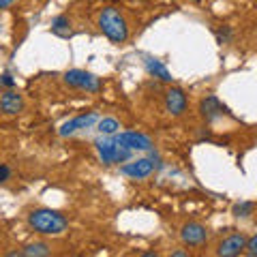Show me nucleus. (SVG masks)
Returning a JSON list of instances; mask_svg holds the SVG:
<instances>
[{
	"instance_id": "nucleus-15",
	"label": "nucleus",
	"mask_w": 257,
	"mask_h": 257,
	"mask_svg": "<svg viewBox=\"0 0 257 257\" xmlns=\"http://www.w3.org/2000/svg\"><path fill=\"white\" fill-rule=\"evenodd\" d=\"M71 20L67 15H56L54 22H52V35L60 37V39H69L71 37Z\"/></svg>"
},
{
	"instance_id": "nucleus-23",
	"label": "nucleus",
	"mask_w": 257,
	"mask_h": 257,
	"mask_svg": "<svg viewBox=\"0 0 257 257\" xmlns=\"http://www.w3.org/2000/svg\"><path fill=\"white\" fill-rule=\"evenodd\" d=\"M187 251H172V257H187Z\"/></svg>"
},
{
	"instance_id": "nucleus-1",
	"label": "nucleus",
	"mask_w": 257,
	"mask_h": 257,
	"mask_svg": "<svg viewBox=\"0 0 257 257\" xmlns=\"http://www.w3.org/2000/svg\"><path fill=\"white\" fill-rule=\"evenodd\" d=\"M28 225L41 236H60L69 227V219L52 208H37L28 214Z\"/></svg>"
},
{
	"instance_id": "nucleus-2",
	"label": "nucleus",
	"mask_w": 257,
	"mask_h": 257,
	"mask_svg": "<svg viewBox=\"0 0 257 257\" xmlns=\"http://www.w3.org/2000/svg\"><path fill=\"white\" fill-rule=\"evenodd\" d=\"M99 28L101 32L105 35L111 43H124L128 39V26H126V20L122 18L116 7H105L101 13H99Z\"/></svg>"
},
{
	"instance_id": "nucleus-21",
	"label": "nucleus",
	"mask_w": 257,
	"mask_h": 257,
	"mask_svg": "<svg viewBox=\"0 0 257 257\" xmlns=\"http://www.w3.org/2000/svg\"><path fill=\"white\" fill-rule=\"evenodd\" d=\"M246 251H248V255L257 257V236H253L251 240H246Z\"/></svg>"
},
{
	"instance_id": "nucleus-6",
	"label": "nucleus",
	"mask_w": 257,
	"mask_h": 257,
	"mask_svg": "<svg viewBox=\"0 0 257 257\" xmlns=\"http://www.w3.org/2000/svg\"><path fill=\"white\" fill-rule=\"evenodd\" d=\"M114 140L118 144H122V146H126L128 150H142L146 152L152 148V140L148 138V135L144 133H138V131H126V133H116Z\"/></svg>"
},
{
	"instance_id": "nucleus-22",
	"label": "nucleus",
	"mask_w": 257,
	"mask_h": 257,
	"mask_svg": "<svg viewBox=\"0 0 257 257\" xmlns=\"http://www.w3.org/2000/svg\"><path fill=\"white\" fill-rule=\"evenodd\" d=\"M15 0H0V9H7V7H11Z\"/></svg>"
},
{
	"instance_id": "nucleus-9",
	"label": "nucleus",
	"mask_w": 257,
	"mask_h": 257,
	"mask_svg": "<svg viewBox=\"0 0 257 257\" xmlns=\"http://www.w3.org/2000/svg\"><path fill=\"white\" fill-rule=\"evenodd\" d=\"M180 238H182V242L189 246H202L208 240V231L202 223H187V225H182V229H180Z\"/></svg>"
},
{
	"instance_id": "nucleus-14",
	"label": "nucleus",
	"mask_w": 257,
	"mask_h": 257,
	"mask_svg": "<svg viewBox=\"0 0 257 257\" xmlns=\"http://www.w3.org/2000/svg\"><path fill=\"white\" fill-rule=\"evenodd\" d=\"M50 253H52L50 244H45V242H35V244L24 246L22 251L11 253V255H13V257H15V255H20V257H45V255H50Z\"/></svg>"
},
{
	"instance_id": "nucleus-7",
	"label": "nucleus",
	"mask_w": 257,
	"mask_h": 257,
	"mask_svg": "<svg viewBox=\"0 0 257 257\" xmlns=\"http://www.w3.org/2000/svg\"><path fill=\"white\" fill-rule=\"evenodd\" d=\"M96 120H99V114L96 111H86V114H79L77 118H73V120H69V122H64L62 126H60V135L62 138H69V135H73V133H77V131H82V128H90Z\"/></svg>"
},
{
	"instance_id": "nucleus-18",
	"label": "nucleus",
	"mask_w": 257,
	"mask_h": 257,
	"mask_svg": "<svg viewBox=\"0 0 257 257\" xmlns=\"http://www.w3.org/2000/svg\"><path fill=\"white\" fill-rule=\"evenodd\" d=\"M231 37H234V32H231V28H227V26H225L223 30H216V41H219L221 45L223 43H229Z\"/></svg>"
},
{
	"instance_id": "nucleus-8",
	"label": "nucleus",
	"mask_w": 257,
	"mask_h": 257,
	"mask_svg": "<svg viewBox=\"0 0 257 257\" xmlns=\"http://www.w3.org/2000/svg\"><path fill=\"white\" fill-rule=\"evenodd\" d=\"M22 109H24V96L18 90L9 88V90H5L3 94H0V114L18 116Z\"/></svg>"
},
{
	"instance_id": "nucleus-13",
	"label": "nucleus",
	"mask_w": 257,
	"mask_h": 257,
	"mask_svg": "<svg viewBox=\"0 0 257 257\" xmlns=\"http://www.w3.org/2000/svg\"><path fill=\"white\" fill-rule=\"evenodd\" d=\"M144 64H146V71H148L152 77H157V79H161V82H165V84L172 82L170 69H167L161 60H157V58H146V60H144Z\"/></svg>"
},
{
	"instance_id": "nucleus-3",
	"label": "nucleus",
	"mask_w": 257,
	"mask_h": 257,
	"mask_svg": "<svg viewBox=\"0 0 257 257\" xmlns=\"http://www.w3.org/2000/svg\"><path fill=\"white\" fill-rule=\"evenodd\" d=\"M96 146V152H99L101 161L105 165H116V163H124V161L131 159V152L126 146H122V144H118L114 138L111 140H96L94 142Z\"/></svg>"
},
{
	"instance_id": "nucleus-19",
	"label": "nucleus",
	"mask_w": 257,
	"mask_h": 257,
	"mask_svg": "<svg viewBox=\"0 0 257 257\" xmlns=\"http://www.w3.org/2000/svg\"><path fill=\"white\" fill-rule=\"evenodd\" d=\"M0 86H5V88H13L15 86V79H13V75L9 73V71H5V73L0 75Z\"/></svg>"
},
{
	"instance_id": "nucleus-5",
	"label": "nucleus",
	"mask_w": 257,
	"mask_h": 257,
	"mask_svg": "<svg viewBox=\"0 0 257 257\" xmlns=\"http://www.w3.org/2000/svg\"><path fill=\"white\" fill-rule=\"evenodd\" d=\"M120 172H122L124 176H128V178H133V180H144L155 172V161L152 159H135V161H131V163H124L122 167H120Z\"/></svg>"
},
{
	"instance_id": "nucleus-16",
	"label": "nucleus",
	"mask_w": 257,
	"mask_h": 257,
	"mask_svg": "<svg viewBox=\"0 0 257 257\" xmlns=\"http://www.w3.org/2000/svg\"><path fill=\"white\" fill-rule=\"evenodd\" d=\"M96 131L101 135H116L120 131V122L116 118H99L96 120Z\"/></svg>"
},
{
	"instance_id": "nucleus-10",
	"label": "nucleus",
	"mask_w": 257,
	"mask_h": 257,
	"mask_svg": "<svg viewBox=\"0 0 257 257\" xmlns=\"http://www.w3.org/2000/svg\"><path fill=\"white\" fill-rule=\"evenodd\" d=\"M199 114H202L206 122H214V120H219L223 114H227V107H225L214 94H210L199 103Z\"/></svg>"
},
{
	"instance_id": "nucleus-17",
	"label": "nucleus",
	"mask_w": 257,
	"mask_h": 257,
	"mask_svg": "<svg viewBox=\"0 0 257 257\" xmlns=\"http://www.w3.org/2000/svg\"><path fill=\"white\" fill-rule=\"evenodd\" d=\"M253 210H255L253 202H238V204H234V208H231V214L238 216V219H244V216H251Z\"/></svg>"
},
{
	"instance_id": "nucleus-11",
	"label": "nucleus",
	"mask_w": 257,
	"mask_h": 257,
	"mask_svg": "<svg viewBox=\"0 0 257 257\" xmlns=\"http://www.w3.org/2000/svg\"><path fill=\"white\" fill-rule=\"evenodd\" d=\"M242 251H246V236L244 234H231L223 240L216 248V253L221 257H236Z\"/></svg>"
},
{
	"instance_id": "nucleus-12",
	"label": "nucleus",
	"mask_w": 257,
	"mask_h": 257,
	"mask_svg": "<svg viewBox=\"0 0 257 257\" xmlns=\"http://www.w3.org/2000/svg\"><path fill=\"white\" fill-rule=\"evenodd\" d=\"M165 109L172 116H182L187 111V94L182 88H170L165 92Z\"/></svg>"
},
{
	"instance_id": "nucleus-4",
	"label": "nucleus",
	"mask_w": 257,
	"mask_h": 257,
	"mask_svg": "<svg viewBox=\"0 0 257 257\" xmlns=\"http://www.w3.org/2000/svg\"><path fill=\"white\" fill-rule=\"evenodd\" d=\"M64 84L71 88H77V90H86V92H99L101 90V79L88 73L82 69H71L64 73Z\"/></svg>"
},
{
	"instance_id": "nucleus-20",
	"label": "nucleus",
	"mask_w": 257,
	"mask_h": 257,
	"mask_svg": "<svg viewBox=\"0 0 257 257\" xmlns=\"http://www.w3.org/2000/svg\"><path fill=\"white\" fill-rule=\"evenodd\" d=\"M9 178H11V167L5 165V163H0V182H7Z\"/></svg>"
},
{
	"instance_id": "nucleus-24",
	"label": "nucleus",
	"mask_w": 257,
	"mask_h": 257,
	"mask_svg": "<svg viewBox=\"0 0 257 257\" xmlns=\"http://www.w3.org/2000/svg\"><path fill=\"white\" fill-rule=\"evenodd\" d=\"M193 3H199V0H193Z\"/></svg>"
}]
</instances>
